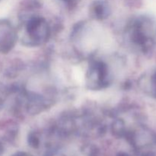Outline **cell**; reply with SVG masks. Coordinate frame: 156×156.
I'll return each mask as SVG.
<instances>
[{"mask_svg":"<svg viewBox=\"0 0 156 156\" xmlns=\"http://www.w3.org/2000/svg\"><path fill=\"white\" fill-rule=\"evenodd\" d=\"M126 36L138 50L147 53L154 45L152 23L145 17L136 18L128 25Z\"/></svg>","mask_w":156,"mask_h":156,"instance_id":"obj_1","label":"cell"},{"mask_svg":"<svg viewBox=\"0 0 156 156\" xmlns=\"http://www.w3.org/2000/svg\"><path fill=\"white\" fill-rule=\"evenodd\" d=\"M24 41L28 46H39L48 41L50 28L45 18L41 16H31L25 24Z\"/></svg>","mask_w":156,"mask_h":156,"instance_id":"obj_2","label":"cell"},{"mask_svg":"<svg viewBox=\"0 0 156 156\" xmlns=\"http://www.w3.org/2000/svg\"><path fill=\"white\" fill-rule=\"evenodd\" d=\"M111 74L108 66L101 61H94L90 64L86 75V84L91 90H101L108 86Z\"/></svg>","mask_w":156,"mask_h":156,"instance_id":"obj_3","label":"cell"},{"mask_svg":"<svg viewBox=\"0 0 156 156\" xmlns=\"http://www.w3.org/2000/svg\"><path fill=\"white\" fill-rule=\"evenodd\" d=\"M18 35L12 24L5 21H0V53H6L15 45Z\"/></svg>","mask_w":156,"mask_h":156,"instance_id":"obj_4","label":"cell"},{"mask_svg":"<svg viewBox=\"0 0 156 156\" xmlns=\"http://www.w3.org/2000/svg\"><path fill=\"white\" fill-rule=\"evenodd\" d=\"M108 12H109V9H108V5L101 1L96 2L94 5H93V7L91 9L93 16L98 19L106 18L108 15Z\"/></svg>","mask_w":156,"mask_h":156,"instance_id":"obj_5","label":"cell"},{"mask_svg":"<svg viewBox=\"0 0 156 156\" xmlns=\"http://www.w3.org/2000/svg\"><path fill=\"white\" fill-rule=\"evenodd\" d=\"M148 89L149 94L156 98V69H155L149 77Z\"/></svg>","mask_w":156,"mask_h":156,"instance_id":"obj_6","label":"cell"},{"mask_svg":"<svg viewBox=\"0 0 156 156\" xmlns=\"http://www.w3.org/2000/svg\"><path fill=\"white\" fill-rule=\"evenodd\" d=\"M28 143L30 146H33V147H37L39 145V140L38 137L34 134H30L28 137Z\"/></svg>","mask_w":156,"mask_h":156,"instance_id":"obj_7","label":"cell"},{"mask_svg":"<svg viewBox=\"0 0 156 156\" xmlns=\"http://www.w3.org/2000/svg\"><path fill=\"white\" fill-rule=\"evenodd\" d=\"M57 1L61 2L63 5H65L68 8H74L76 7L79 2L80 0H57Z\"/></svg>","mask_w":156,"mask_h":156,"instance_id":"obj_8","label":"cell"},{"mask_svg":"<svg viewBox=\"0 0 156 156\" xmlns=\"http://www.w3.org/2000/svg\"><path fill=\"white\" fill-rule=\"evenodd\" d=\"M117 156H129V155H128L127 154L123 153V152H121V153H119L118 155H117Z\"/></svg>","mask_w":156,"mask_h":156,"instance_id":"obj_9","label":"cell"},{"mask_svg":"<svg viewBox=\"0 0 156 156\" xmlns=\"http://www.w3.org/2000/svg\"><path fill=\"white\" fill-rule=\"evenodd\" d=\"M2 152H3V146H2V144L0 143V154H1Z\"/></svg>","mask_w":156,"mask_h":156,"instance_id":"obj_10","label":"cell"}]
</instances>
